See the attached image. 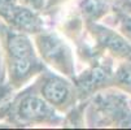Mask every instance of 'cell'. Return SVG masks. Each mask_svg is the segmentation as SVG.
Returning a JSON list of instances; mask_svg holds the SVG:
<instances>
[{"label":"cell","instance_id":"obj_1","mask_svg":"<svg viewBox=\"0 0 131 130\" xmlns=\"http://www.w3.org/2000/svg\"><path fill=\"white\" fill-rule=\"evenodd\" d=\"M17 115L21 120H39L52 115V109L49 105L36 96L24 98L17 108Z\"/></svg>","mask_w":131,"mask_h":130},{"label":"cell","instance_id":"obj_2","mask_svg":"<svg viewBox=\"0 0 131 130\" xmlns=\"http://www.w3.org/2000/svg\"><path fill=\"white\" fill-rule=\"evenodd\" d=\"M0 16L5 17L10 24L24 31H34L39 27V20L31 11L25 8H16L12 5L0 11Z\"/></svg>","mask_w":131,"mask_h":130},{"label":"cell","instance_id":"obj_3","mask_svg":"<svg viewBox=\"0 0 131 130\" xmlns=\"http://www.w3.org/2000/svg\"><path fill=\"white\" fill-rule=\"evenodd\" d=\"M5 51L8 60L34 57L32 46L24 34L8 33L5 38Z\"/></svg>","mask_w":131,"mask_h":130},{"label":"cell","instance_id":"obj_4","mask_svg":"<svg viewBox=\"0 0 131 130\" xmlns=\"http://www.w3.org/2000/svg\"><path fill=\"white\" fill-rule=\"evenodd\" d=\"M69 95L68 87L57 79H51L43 86V96L52 104H61Z\"/></svg>","mask_w":131,"mask_h":130},{"label":"cell","instance_id":"obj_5","mask_svg":"<svg viewBox=\"0 0 131 130\" xmlns=\"http://www.w3.org/2000/svg\"><path fill=\"white\" fill-rule=\"evenodd\" d=\"M39 46L46 59L51 61H57L62 57V46L59 41L53 39L52 36H43V38H40Z\"/></svg>","mask_w":131,"mask_h":130},{"label":"cell","instance_id":"obj_6","mask_svg":"<svg viewBox=\"0 0 131 130\" xmlns=\"http://www.w3.org/2000/svg\"><path fill=\"white\" fill-rule=\"evenodd\" d=\"M104 43H105L106 46H109L112 49L118 51V52L130 51V47L123 42V39H121L119 36H117V35H105Z\"/></svg>","mask_w":131,"mask_h":130},{"label":"cell","instance_id":"obj_7","mask_svg":"<svg viewBox=\"0 0 131 130\" xmlns=\"http://www.w3.org/2000/svg\"><path fill=\"white\" fill-rule=\"evenodd\" d=\"M119 79L127 85H131V68L126 66L119 72Z\"/></svg>","mask_w":131,"mask_h":130},{"label":"cell","instance_id":"obj_8","mask_svg":"<svg viewBox=\"0 0 131 130\" xmlns=\"http://www.w3.org/2000/svg\"><path fill=\"white\" fill-rule=\"evenodd\" d=\"M126 26H127L128 31H131V20H127V22H126Z\"/></svg>","mask_w":131,"mask_h":130},{"label":"cell","instance_id":"obj_9","mask_svg":"<svg viewBox=\"0 0 131 130\" xmlns=\"http://www.w3.org/2000/svg\"><path fill=\"white\" fill-rule=\"evenodd\" d=\"M130 2H131V0H130Z\"/></svg>","mask_w":131,"mask_h":130}]
</instances>
